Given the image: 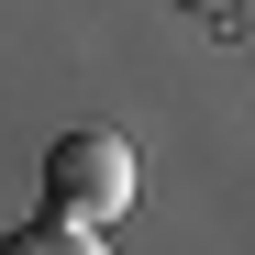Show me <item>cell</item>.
<instances>
[{
  "mask_svg": "<svg viewBox=\"0 0 255 255\" xmlns=\"http://www.w3.org/2000/svg\"><path fill=\"white\" fill-rule=\"evenodd\" d=\"M178 11H233V0H178Z\"/></svg>",
  "mask_w": 255,
  "mask_h": 255,
  "instance_id": "3",
  "label": "cell"
},
{
  "mask_svg": "<svg viewBox=\"0 0 255 255\" xmlns=\"http://www.w3.org/2000/svg\"><path fill=\"white\" fill-rule=\"evenodd\" d=\"M0 255H100V222H22V233H0Z\"/></svg>",
  "mask_w": 255,
  "mask_h": 255,
  "instance_id": "2",
  "label": "cell"
},
{
  "mask_svg": "<svg viewBox=\"0 0 255 255\" xmlns=\"http://www.w3.org/2000/svg\"><path fill=\"white\" fill-rule=\"evenodd\" d=\"M45 211H56V222H122V211H133V144H122V133H56Z\"/></svg>",
  "mask_w": 255,
  "mask_h": 255,
  "instance_id": "1",
  "label": "cell"
}]
</instances>
